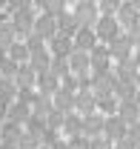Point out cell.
<instances>
[{"label":"cell","instance_id":"7a4b0ae2","mask_svg":"<svg viewBox=\"0 0 140 149\" xmlns=\"http://www.w3.org/2000/svg\"><path fill=\"white\" fill-rule=\"evenodd\" d=\"M94 35H97V43H112L117 35H123L120 32V23L114 17H109V15H100L97 17V23H94Z\"/></svg>","mask_w":140,"mask_h":149},{"label":"cell","instance_id":"6da1fadb","mask_svg":"<svg viewBox=\"0 0 140 149\" xmlns=\"http://www.w3.org/2000/svg\"><path fill=\"white\" fill-rule=\"evenodd\" d=\"M74 20H77V26L80 29H94V23L100 17V12H97V3H91V0H74Z\"/></svg>","mask_w":140,"mask_h":149},{"label":"cell","instance_id":"8992f818","mask_svg":"<svg viewBox=\"0 0 140 149\" xmlns=\"http://www.w3.org/2000/svg\"><path fill=\"white\" fill-rule=\"evenodd\" d=\"M6 20H9V15H6V9H0V26H3Z\"/></svg>","mask_w":140,"mask_h":149},{"label":"cell","instance_id":"ba28073f","mask_svg":"<svg viewBox=\"0 0 140 149\" xmlns=\"http://www.w3.org/2000/svg\"><path fill=\"white\" fill-rule=\"evenodd\" d=\"M66 3H69V0H66Z\"/></svg>","mask_w":140,"mask_h":149},{"label":"cell","instance_id":"5b68a950","mask_svg":"<svg viewBox=\"0 0 140 149\" xmlns=\"http://www.w3.org/2000/svg\"><path fill=\"white\" fill-rule=\"evenodd\" d=\"M29 6H32V0H6L9 15H12V12H20V9H29Z\"/></svg>","mask_w":140,"mask_h":149},{"label":"cell","instance_id":"277c9868","mask_svg":"<svg viewBox=\"0 0 140 149\" xmlns=\"http://www.w3.org/2000/svg\"><path fill=\"white\" fill-rule=\"evenodd\" d=\"M35 35H40L43 40H52V37L57 35V23H54V17H49V15L35 17Z\"/></svg>","mask_w":140,"mask_h":149},{"label":"cell","instance_id":"3957f363","mask_svg":"<svg viewBox=\"0 0 140 149\" xmlns=\"http://www.w3.org/2000/svg\"><path fill=\"white\" fill-rule=\"evenodd\" d=\"M114 20L120 23V29H126V32H129L132 26H137V23H140V9H134L129 0H123L120 9H117V15H114Z\"/></svg>","mask_w":140,"mask_h":149},{"label":"cell","instance_id":"52a82bcc","mask_svg":"<svg viewBox=\"0 0 140 149\" xmlns=\"http://www.w3.org/2000/svg\"><path fill=\"white\" fill-rule=\"evenodd\" d=\"M91 3H97V0H91Z\"/></svg>","mask_w":140,"mask_h":149}]
</instances>
